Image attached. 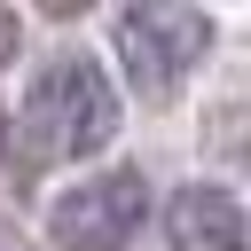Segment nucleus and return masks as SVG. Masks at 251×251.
<instances>
[{
    "instance_id": "nucleus-1",
    "label": "nucleus",
    "mask_w": 251,
    "mask_h": 251,
    "mask_svg": "<svg viewBox=\"0 0 251 251\" xmlns=\"http://www.w3.org/2000/svg\"><path fill=\"white\" fill-rule=\"evenodd\" d=\"M118 86L102 78L94 55H55L31 86H24V110H16V141L24 157L39 165H71V157H94L110 133H118Z\"/></svg>"
},
{
    "instance_id": "nucleus-2",
    "label": "nucleus",
    "mask_w": 251,
    "mask_h": 251,
    "mask_svg": "<svg viewBox=\"0 0 251 251\" xmlns=\"http://www.w3.org/2000/svg\"><path fill=\"white\" fill-rule=\"evenodd\" d=\"M110 39H118V63H126L133 94L165 102V94H180V86L204 71V55H212L220 24H212V8L149 0V8H118V16H110Z\"/></svg>"
},
{
    "instance_id": "nucleus-3",
    "label": "nucleus",
    "mask_w": 251,
    "mask_h": 251,
    "mask_svg": "<svg viewBox=\"0 0 251 251\" xmlns=\"http://www.w3.org/2000/svg\"><path fill=\"white\" fill-rule=\"evenodd\" d=\"M149 220V180L141 173H94V180H71L55 204H47V235L55 251H126Z\"/></svg>"
},
{
    "instance_id": "nucleus-4",
    "label": "nucleus",
    "mask_w": 251,
    "mask_h": 251,
    "mask_svg": "<svg viewBox=\"0 0 251 251\" xmlns=\"http://www.w3.org/2000/svg\"><path fill=\"white\" fill-rule=\"evenodd\" d=\"M165 243L173 251H243L251 227H243V204L212 180H188L165 196Z\"/></svg>"
},
{
    "instance_id": "nucleus-5",
    "label": "nucleus",
    "mask_w": 251,
    "mask_h": 251,
    "mask_svg": "<svg viewBox=\"0 0 251 251\" xmlns=\"http://www.w3.org/2000/svg\"><path fill=\"white\" fill-rule=\"evenodd\" d=\"M16 47H24V16H16V8H0V71L16 63Z\"/></svg>"
}]
</instances>
